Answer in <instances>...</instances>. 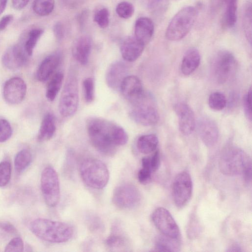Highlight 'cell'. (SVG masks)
Returning <instances> with one entry per match:
<instances>
[{"mask_svg":"<svg viewBox=\"0 0 252 252\" xmlns=\"http://www.w3.org/2000/svg\"><path fill=\"white\" fill-rule=\"evenodd\" d=\"M89 137L94 147L100 153L112 155L116 147L125 145L128 136L121 126L100 118H91L87 122Z\"/></svg>","mask_w":252,"mask_h":252,"instance_id":"6da1fadb","label":"cell"},{"mask_svg":"<svg viewBox=\"0 0 252 252\" xmlns=\"http://www.w3.org/2000/svg\"><path fill=\"white\" fill-rule=\"evenodd\" d=\"M31 232L38 238L51 243H61L72 237V227L64 222L47 219L38 218L29 226Z\"/></svg>","mask_w":252,"mask_h":252,"instance_id":"7a4b0ae2","label":"cell"},{"mask_svg":"<svg viewBox=\"0 0 252 252\" xmlns=\"http://www.w3.org/2000/svg\"><path fill=\"white\" fill-rule=\"evenodd\" d=\"M197 16L195 7L187 6L181 9L169 23L166 37L171 41H178L184 38L192 29Z\"/></svg>","mask_w":252,"mask_h":252,"instance_id":"3957f363","label":"cell"},{"mask_svg":"<svg viewBox=\"0 0 252 252\" xmlns=\"http://www.w3.org/2000/svg\"><path fill=\"white\" fill-rule=\"evenodd\" d=\"M131 103L132 107L129 115L136 123L144 126H151L158 123L159 114L155 100L151 94L144 92Z\"/></svg>","mask_w":252,"mask_h":252,"instance_id":"277c9868","label":"cell"},{"mask_svg":"<svg viewBox=\"0 0 252 252\" xmlns=\"http://www.w3.org/2000/svg\"><path fill=\"white\" fill-rule=\"evenodd\" d=\"M251 165V159L249 156L242 149L234 146L225 148L219 160L221 172L230 176L242 175Z\"/></svg>","mask_w":252,"mask_h":252,"instance_id":"5b68a950","label":"cell"},{"mask_svg":"<svg viewBox=\"0 0 252 252\" xmlns=\"http://www.w3.org/2000/svg\"><path fill=\"white\" fill-rule=\"evenodd\" d=\"M80 173L84 183L95 189H102L107 184L109 173L106 165L93 158L84 159L80 165Z\"/></svg>","mask_w":252,"mask_h":252,"instance_id":"8992f818","label":"cell"},{"mask_svg":"<svg viewBox=\"0 0 252 252\" xmlns=\"http://www.w3.org/2000/svg\"><path fill=\"white\" fill-rule=\"evenodd\" d=\"M237 62L234 55L227 50L218 51L213 57L210 71L213 79L219 84H223L235 75Z\"/></svg>","mask_w":252,"mask_h":252,"instance_id":"52a82bcc","label":"cell"},{"mask_svg":"<svg viewBox=\"0 0 252 252\" xmlns=\"http://www.w3.org/2000/svg\"><path fill=\"white\" fill-rule=\"evenodd\" d=\"M42 193L46 204L55 207L60 198V182L58 174L51 166H47L43 170L40 179Z\"/></svg>","mask_w":252,"mask_h":252,"instance_id":"ba28073f","label":"cell"},{"mask_svg":"<svg viewBox=\"0 0 252 252\" xmlns=\"http://www.w3.org/2000/svg\"><path fill=\"white\" fill-rule=\"evenodd\" d=\"M78 103L77 81L74 77H70L66 82L60 99V113L65 117L71 116L76 112Z\"/></svg>","mask_w":252,"mask_h":252,"instance_id":"9c48e42d","label":"cell"},{"mask_svg":"<svg viewBox=\"0 0 252 252\" xmlns=\"http://www.w3.org/2000/svg\"><path fill=\"white\" fill-rule=\"evenodd\" d=\"M141 199L138 189L130 183H124L117 186L112 195L113 204L122 209H132L137 206Z\"/></svg>","mask_w":252,"mask_h":252,"instance_id":"30bf717a","label":"cell"},{"mask_svg":"<svg viewBox=\"0 0 252 252\" xmlns=\"http://www.w3.org/2000/svg\"><path fill=\"white\" fill-rule=\"evenodd\" d=\"M192 192V182L190 175L186 171L178 174L172 186V194L176 206L183 208L189 201Z\"/></svg>","mask_w":252,"mask_h":252,"instance_id":"8fae6325","label":"cell"},{"mask_svg":"<svg viewBox=\"0 0 252 252\" xmlns=\"http://www.w3.org/2000/svg\"><path fill=\"white\" fill-rule=\"evenodd\" d=\"M152 220L162 234L174 238L180 236L179 228L170 213L163 207L157 208L153 213Z\"/></svg>","mask_w":252,"mask_h":252,"instance_id":"7c38bea8","label":"cell"},{"mask_svg":"<svg viewBox=\"0 0 252 252\" xmlns=\"http://www.w3.org/2000/svg\"><path fill=\"white\" fill-rule=\"evenodd\" d=\"M27 92V85L21 78L15 77L8 79L3 88V96L7 103L15 105L24 99Z\"/></svg>","mask_w":252,"mask_h":252,"instance_id":"4fadbf2b","label":"cell"},{"mask_svg":"<svg viewBox=\"0 0 252 252\" xmlns=\"http://www.w3.org/2000/svg\"><path fill=\"white\" fill-rule=\"evenodd\" d=\"M28 57L24 45L17 44L9 47L3 53L1 62L3 66L10 70L23 66L27 62Z\"/></svg>","mask_w":252,"mask_h":252,"instance_id":"5bb4252c","label":"cell"},{"mask_svg":"<svg viewBox=\"0 0 252 252\" xmlns=\"http://www.w3.org/2000/svg\"><path fill=\"white\" fill-rule=\"evenodd\" d=\"M174 110L178 118L180 132L185 135L190 134L196 126L195 116L192 109L188 104L180 102L174 105Z\"/></svg>","mask_w":252,"mask_h":252,"instance_id":"9a60e30c","label":"cell"},{"mask_svg":"<svg viewBox=\"0 0 252 252\" xmlns=\"http://www.w3.org/2000/svg\"><path fill=\"white\" fill-rule=\"evenodd\" d=\"M197 127L200 137L206 146L210 147L216 144L219 131L213 120L207 117L202 118L199 120Z\"/></svg>","mask_w":252,"mask_h":252,"instance_id":"2e32d148","label":"cell"},{"mask_svg":"<svg viewBox=\"0 0 252 252\" xmlns=\"http://www.w3.org/2000/svg\"><path fill=\"white\" fill-rule=\"evenodd\" d=\"M127 67L122 61H116L112 63L106 73V82L111 89L114 90L120 89L124 79L127 76Z\"/></svg>","mask_w":252,"mask_h":252,"instance_id":"e0dca14e","label":"cell"},{"mask_svg":"<svg viewBox=\"0 0 252 252\" xmlns=\"http://www.w3.org/2000/svg\"><path fill=\"white\" fill-rule=\"evenodd\" d=\"M145 45L135 36H128L124 39L120 46V51L123 59L131 62L136 60L142 54Z\"/></svg>","mask_w":252,"mask_h":252,"instance_id":"ac0fdd59","label":"cell"},{"mask_svg":"<svg viewBox=\"0 0 252 252\" xmlns=\"http://www.w3.org/2000/svg\"><path fill=\"white\" fill-rule=\"evenodd\" d=\"M120 90L125 98L131 103L144 92L140 80L134 75H127L123 80Z\"/></svg>","mask_w":252,"mask_h":252,"instance_id":"d6986e66","label":"cell"},{"mask_svg":"<svg viewBox=\"0 0 252 252\" xmlns=\"http://www.w3.org/2000/svg\"><path fill=\"white\" fill-rule=\"evenodd\" d=\"M92 41L88 35H82L77 38L73 43L72 53L74 58L80 63H87L91 52Z\"/></svg>","mask_w":252,"mask_h":252,"instance_id":"ffe728a7","label":"cell"},{"mask_svg":"<svg viewBox=\"0 0 252 252\" xmlns=\"http://www.w3.org/2000/svg\"><path fill=\"white\" fill-rule=\"evenodd\" d=\"M61 55L55 53L46 57L40 64L36 78L40 82L46 81L55 72L61 62Z\"/></svg>","mask_w":252,"mask_h":252,"instance_id":"44dd1931","label":"cell"},{"mask_svg":"<svg viewBox=\"0 0 252 252\" xmlns=\"http://www.w3.org/2000/svg\"><path fill=\"white\" fill-rule=\"evenodd\" d=\"M105 244L112 251H121L128 248V238L119 224L115 223L113 225L111 233L106 239Z\"/></svg>","mask_w":252,"mask_h":252,"instance_id":"7402d4cb","label":"cell"},{"mask_svg":"<svg viewBox=\"0 0 252 252\" xmlns=\"http://www.w3.org/2000/svg\"><path fill=\"white\" fill-rule=\"evenodd\" d=\"M154 32L153 21L147 17L139 18L134 27L135 37L145 45L151 39Z\"/></svg>","mask_w":252,"mask_h":252,"instance_id":"603a6c76","label":"cell"},{"mask_svg":"<svg viewBox=\"0 0 252 252\" xmlns=\"http://www.w3.org/2000/svg\"><path fill=\"white\" fill-rule=\"evenodd\" d=\"M200 63V55L195 48L189 49L184 54L181 63L182 73L186 76L192 73L198 67Z\"/></svg>","mask_w":252,"mask_h":252,"instance_id":"cb8c5ba5","label":"cell"},{"mask_svg":"<svg viewBox=\"0 0 252 252\" xmlns=\"http://www.w3.org/2000/svg\"><path fill=\"white\" fill-rule=\"evenodd\" d=\"M55 121L54 116L47 114L43 118L37 136L39 141L43 142L50 139L54 135L56 131Z\"/></svg>","mask_w":252,"mask_h":252,"instance_id":"d4e9b609","label":"cell"},{"mask_svg":"<svg viewBox=\"0 0 252 252\" xmlns=\"http://www.w3.org/2000/svg\"><path fill=\"white\" fill-rule=\"evenodd\" d=\"M158 142V138L154 134L143 135L137 141V148L142 154H150L155 151Z\"/></svg>","mask_w":252,"mask_h":252,"instance_id":"484cf974","label":"cell"},{"mask_svg":"<svg viewBox=\"0 0 252 252\" xmlns=\"http://www.w3.org/2000/svg\"><path fill=\"white\" fill-rule=\"evenodd\" d=\"M178 238L162 234L156 240L155 249L159 252H177L179 251L180 244Z\"/></svg>","mask_w":252,"mask_h":252,"instance_id":"4316f807","label":"cell"},{"mask_svg":"<svg viewBox=\"0 0 252 252\" xmlns=\"http://www.w3.org/2000/svg\"><path fill=\"white\" fill-rule=\"evenodd\" d=\"M225 5L224 21L225 25L231 28L237 22L238 0H223Z\"/></svg>","mask_w":252,"mask_h":252,"instance_id":"83f0119b","label":"cell"},{"mask_svg":"<svg viewBox=\"0 0 252 252\" xmlns=\"http://www.w3.org/2000/svg\"><path fill=\"white\" fill-rule=\"evenodd\" d=\"M63 75L59 72L56 73L49 82L46 91V97L49 101H53L61 88Z\"/></svg>","mask_w":252,"mask_h":252,"instance_id":"f1b7e54d","label":"cell"},{"mask_svg":"<svg viewBox=\"0 0 252 252\" xmlns=\"http://www.w3.org/2000/svg\"><path fill=\"white\" fill-rule=\"evenodd\" d=\"M242 24L245 36L250 44H252V10L251 3L248 2L244 7L242 15Z\"/></svg>","mask_w":252,"mask_h":252,"instance_id":"f546056e","label":"cell"},{"mask_svg":"<svg viewBox=\"0 0 252 252\" xmlns=\"http://www.w3.org/2000/svg\"><path fill=\"white\" fill-rule=\"evenodd\" d=\"M32 156L28 149H23L18 152L14 158L15 169L18 173L26 169L32 161Z\"/></svg>","mask_w":252,"mask_h":252,"instance_id":"4dcf8cb0","label":"cell"},{"mask_svg":"<svg viewBox=\"0 0 252 252\" xmlns=\"http://www.w3.org/2000/svg\"><path fill=\"white\" fill-rule=\"evenodd\" d=\"M141 1L157 16H161L166 11L169 0H140Z\"/></svg>","mask_w":252,"mask_h":252,"instance_id":"1f68e13d","label":"cell"},{"mask_svg":"<svg viewBox=\"0 0 252 252\" xmlns=\"http://www.w3.org/2000/svg\"><path fill=\"white\" fill-rule=\"evenodd\" d=\"M54 6L55 0H34L32 9L38 15L45 16L52 12Z\"/></svg>","mask_w":252,"mask_h":252,"instance_id":"d6a6232c","label":"cell"},{"mask_svg":"<svg viewBox=\"0 0 252 252\" xmlns=\"http://www.w3.org/2000/svg\"><path fill=\"white\" fill-rule=\"evenodd\" d=\"M43 32V30L40 29H34L29 32L24 45L25 50L29 57L32 55L36 43Z\"/></svg>","mask_w":252,"mask_h":252,"instance_id":"836d02e7","label":"cell"},{"mask_svg":"<svg viewBox=\"0 0 252 252\" xmlns=\"http://www.w3.org/2000/svg\"><path fill=\"white\" fill-rule=\"evenodd\" d=\"M227 100L225 96L221 93L216 92L212 93L208 98V105L213 110L220 111L226 106Z\"/></svg>","mask_w":252,"mask_h":252,"instance_id":"e575fe53","label":"cell"},{"mask_svg":"<svg viewBox=\"0 0 252 252\" xmlns=\"http://www.w3.org/2000/svg\"><path fill=\"white\" fill-rule=\"evenodd\" d=\"M152 169L150 157H144L142 159V168L138 172L139 182L143 185L148 184L151 180Z\"/></svg>","mask_w":252,"mask_h":252,"instance_id":"d590c367","label":"cell"},{"mask_svg":"<svg viewBox=\"0 0 252 252\" xmlns=\"http://www.w3.org/2000/svg\"><path fill=\"white\" fill-rule=\"evenodd\" d=\"M11 176V165L10 161L3 160L0 162V187L6 186Z\"/></svg>","mask_w":252,"mask_h":252,"instance_id":"8d00e7d4","label":"cell"},{"mask_svg":"<svg viewBox=\"0 0 252 252\" xmlns=\"http://www.w3.org/2000/svg\"><path fill=\"white\" fill-rule=\"evenodd\" d=\"M116 11L119 17L128 19L132 16L134 12V7L130 2L122 1L117 5Z\"/></svg>","mask_w":252,"mask_h":252,"instance_id":"74e56055","label":"cell"},{"mask_svg":"<svg viewBox=\"0 0 252 252\" xmlns=\"http://www.w3.org/2000/svg\"><path fill=\"white\" fill-rule=\"evenodd\" d=\"M83 90L86 101L88 103L93 101L94 97V85L92 78L88 77L83 81Z\"/></svg>","mask_w":252,"mask_h":252,"instance_id":"f35d334b","label":"cell"},{"mask_svg":"<svg viewBox=\"0 0 252 252\" xmlns=\"http://www.w3.org/2000/svg\"><path fill=\"white\" fill-rule=\"evenodd\" d=\"M94 21L101 28H106L109 23V12L106 8L98 10L95 13Z\"/></svg>","mask_w":252,"mask_h":252,"instance_id":"ab89813d","label":"cell"},{"mask_svg":"<svg viewBox=\"0 0 252 252\" xmlns=\"http://www.w3.org/2000/svg\"><path fill=\"white\" fill-rule=\"evenodd\" d=\"M12 130L11 126L5 119H0V142H4L11 136Z\"/></svg>","mask_w":252,"mask_h":252,"instance_id":"60d3db41","label":"cell"},{"mask_svg":"<svg viewBox=\"0 0 252 252\" xmlns=\"http://www.w3.org/2000/svg\"><path fill=\"white\" fill-rule=\"evenodd\" d=\"M24 250V243L22 239L19 237L13 238L5 248V252H21Z\"/></svg>","mask_w":252,"mask_h":252,"instance_id":"b9f144b4","label":"cell"},{"mask_svg":"<svg viewBox=\"0 0 252 252\" xmlns=\"http://www.w3.org/2000/svg\"><path fill=\"white\" fill-rule=\"evenodd\" d=\"M243 108L245 114L247 119L252 121V89L250 88L243 98Z\"/></svg>","mask_w":252,"mask_h":252,"instance_id":"7bdbcfd3","label":"cell"},{"mask_svg":"<svg viewBox=\"0 0 252 252\" xmlns=\"http://www.w3.org/2000/svg\"><path fill=\"white\" fill-rule=\"evenodd\" d=\"M0 229L11 234H17L18 233L17 229L14 225L6 220L0 221Z\"/></svg>","mask_w":252,"mask_h":252,"instance_id":"ee69618b","label":"cell"},{"mask_svg":"<svg viewBox=\"0 0 252 252\" xmlns=\"http://www.w3.org/2000/svg\"><path fill=\"white\" fill-rule=\"evenodd\" d=\"M150 159V165L152 172L157 171L160 165V158L158 151H156Z\"/></svg>","mask_w":252,"mask_h":252,"instance_id":"f6af8a7d","label":"cell"},{"mask_svg":"<svg viewBox=\"0 0 252 252\" xmlns=\"http://www.w3.org/2000/svg\"><path fill=\"white\" fill-rule=\"evenodd\" d=\"M53 31L55 35L58 40L63 38L64 32L63 27L61 23H57L54 25Z\"/></svg>","mask_w":252,"mask_h":252,"instance_id":"bcb514c9","label":"cell"},{"mask_svg":"<svg viewBox=\"0 0 252 252\" xmlns=\"http://www.w3.org/2000/svg\"><path fill=\"white\" fill-rule=\"evenodd\" d=\"M12 15H6L0 20V31L4 30L13 20Z\"/></svg>","mask_w":252,"mask_h":252,"instance_id":"7dc6e473","label":"cell"},{"mask_svg":"<svg viewBox=\"0 0 252 252\" xmlns=\"http://www.w3.org/2000/svg\"><path fill=\"white\" fill-rule=\"evenodd\" d=\"M30 0H12L13 7L17 10H21L26 6Z\"/></svg>","mask_w":252,"mask_h":252,"instance_id":"c3c4849f","label":"cell"},{"mask_svg":"<svg viewBox=\"0 0 252 252\" xmlns=\"http://www.w3.org/2000/svg\"><path fill=\"white\" fill-rule=\"evenodd\" d=\"M7 0H0V15L4 10L6 4Z\"/></svg>","mask_w":252,"mask_h":252,"instance_id":"681fc988","label":"cell"},{"mask_svg":"<svg viewBox=\"0 0 252 252\" xmlns=\"http://www.w3.org/2000/svg\"><path fill=\"white\" fill-rule=\"evenodd\" d=\"M227 251L229 252H239L241 251L240 247H239L238 245H235L231 246L229 248V250H227Z\"/></svg>","mask_w":252,"mask_h":252,"instance_id":"f907efd6","label":"cell"},{"mask_svg":"<svg viewBox=\"0 0 252 252\" xmlns=\"http://www.w3.org/2000/svg\"><path fill=\"white\" fill-rule=\"evenodd\" d=\"M213 3L219 4L223 2V0H211Z\"/></svg>","mask_w":252,"mask_h":252,"instance_id":"816d5d0a","label":"cell"}]
</instances>
